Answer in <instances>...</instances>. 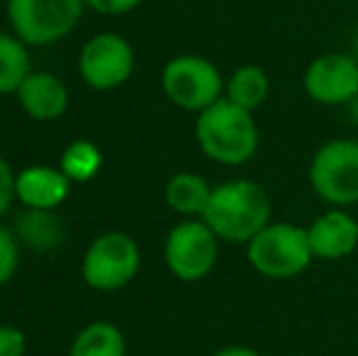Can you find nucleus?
<instances>
[{
	"label": "nucleus",
	"instance_id": "1",
	"mask_svg": "<svg viewBox=\"0 0 358 356\" xmlns=\"http://www.w3.org/2000/svg\"><path fill=\"white\" fill-rule=\"evenodd\" d=\"M203 220L222 242L246 247L273 220V203L259 180L231 178L213 188Z\"/></svg>",
	"mask_w": 358,
	"mask_h": 356
},
{
	"label": "nucleus",
	"instance_id": "2",
	"mask_svg": "<svg viewBox=\"0 0 358 356\" xmlns=\"http://www.w3.org/2000/svg\"><path fill=\"white\" fill-rule=\"evenodd\" d=\"M195 142L210 162L239 169L259 152L261 132L254 113L220 98L195 120Z\"/></svg>",
	"mask_w": 358,
	"mask_h": 356
},
{
	"label": "nucleus",
	"instance_id": "3",
	"mask_svg": "<svg viewBox=\"0 0 358 356\" xmlns=\"http://www.w3.org/2000/svg\"><path fill=\"white\" fill-rule=\"evenodd\" d=\"M246 262L264 278H297L315 262L307 227L287 222V220H271L254 239H249Z\"/></svg>",
	"mask_w": 358,
	"mask_h": 356
},
{
	"label": "nucleus",
	"instance_id": "4",
	"mask_svg": "<svg viewBox=\"0 0 358 356\" xmlns=\"http://www.w3.org/2000/svg\"><path fill=\"white\" fill-rule=\"evenodd\" d=\"M307 180L329 208L358 205V139L334 137L320 144L307 166Z\"/></svg>",
	"mask_w": 358,
	"mask_h": 356
},
{
	"label": "nucleus",
	"instance_id": "5",
	"mask_svg": "<svg viewBox=\"0 0 358 356\" xmlns=\"http://www.w3.org/2000/svg\"><path fill=\"white\" fill-rule=\"evenodd\" d=\"M220 242L203 218H183L166 234V269L183 283H198L208 278L220 262Z\"/></svg>",
	"mask_w": 358,
	"mask_h": 356
},
{
	"label": "nucleus",
	"instance_id": "6",
	"mask_svg": "<svg viewBox=\"0 0 358 356\" xmlns=\"http://www.w3.org/2000/svg\"><path fill=\"white\" fill-rule=\"evenodd\" d=\"M83 8V0H8V20L27 47H47L73 32Z\"/></svg>",
	"mask_w": 358,
	"mask_h": 356
},
{
	"label": "nucleus",
	"instance_id": "7",
	"mask_svg": "<svg viewBox=\"0 0 358 356\" xmlns=\"http://www.w3.org/2000/svg\"><path fill=\"white\" fill-rule=\"evenodd\" d=\"M161 90L176 108L198 115L224 98V76L210 59L180 54L161 71Z\"/></svg>",
	"mask_w": 358,
	"mask_h": 356
},
{
	"label": "nucleus",
	"instance_id": "8",
	"mask_svg": "<svg viewBox=\"0 0 358 356\" xmlns=\"http://www.w3.org/2000/svg\"><path fill=\"white\" fill-rule=\"evenodd\" d=\"M142 266V252L127 232H105L88 244L80 264L83 280L95 290H120L132 283Z\"/></svg>",
	"mask_w": 358,
	"mask_h": 356
},
{
	"label": "nucleus",
	"instance_id": "9",
	"mask_svg": "<svg viewBox=\"0 0 358 356\" xmlns=\"http://www.w3.org/2000/svg\"><path fill=\"white\" fill-rule=\"evenodd\" d=\"M78 71L85 86L93 90H113L129 81L134 71V49L115 32L95 34L83 44L78 57Z\"/></svg>",
	"mask_w": 358,
	"mask_h": 356
},
{
	"label": "nucleus",
	"instance_id": "10",
	"mask_svg": "<svg viewBox=\"0 0 358 356\" xmlns=\"http://www.w3.org/2000/svg\"><path fill=\"white\" fill-rule=\"evenodd\" d=\"M302 86L317 105H351L358 98V59L339 52L322 54L305 69Z\"/></svg>",
	"mask_w": 358,
	"mask_h": 356
},
{
	"label": "nucleus",
	"instance_id": "11",
	"mask_svg": "<svg viewBox=\"0 0 358 356\" xmlns=\"http://www.w3.org/2000/svg\"><path fill=\"white\" fill-rule=\"evenodd\" d=\"M307 237L315 259L341 262L358 249V220L349 208H327L307 225Z\"/></svg>",
	"mask_w": 358,
	"mask_h": 356
},
{
	"label": "nucleus",
	"instance_id": "12",
	"mask_svg": "<svg viewBox=\"0 0 358 356\" xmlns=\"http://www.w3.org/2000/svg\"><path fill=\"white\" fill-rule=\"evenodd\" d=\"M71 185L62 169L27 166L15 176V198L27 210H57L69 198Z\"/></svg>",
	"mask_w": 358,
	"mask_h": 356
},
{
	"label": "nucleus",
	"instance_id": "13",
	"mask_svg": "<svg viewBox=\"0 0 358 356\" xmlns=\"http://www.w3.org/2000/svg\"><path fill=\"white\" fill-rule=\"evenodd\" d=\"M15 95L24 113L39 122L62 118L69 108V88L64 86L62 78L49 71H32Z\"/></svg>",
	"mask_w": 358,
	"mask_h": 356
},
{
	"label": "nucleus",
	"instance_id": "14",
	"mask_svg": "<svg viewBox=\"0 0 358 356\" xmlns=\"http://www.w3.org/2000/svg\"><path fill=\"white\" fill-rule=\"evenodd\" d=\"M215 185L208 183V178L193 171H180L169 178L164 188V198L173 213L180 218H203L208 203L213 198Z\"/></svg>",
	"mask_w": 358,
	"mask_h": 356
},
{
	"label": "nucleus",
	"instance_id": "15",
	"mask_svg": "<svg viewBox=\"0 0 358 356\" xmlns=\"http://www.w3.org/2000/svg\"><path fill=\"white\" fill-rule=\"evenodd\" d=\"M268 93V73L261 66H256V64H244V66L234 69L224 81V98L239 105V108L249 110V113H256L266 103Z\"/></svg>",
	"mask_w": 358,
	"mask_h": 356
},
{
	"label": "nucleus",
	"instance_id": "16",
	"mask_svg": "<svg viewBox=\"0 0 358 356\" xmlns=\"http://www.w3.org/2000/svg\"><path fill=\"white\" fill-rule=\"evenodd\" d=\"M17 242H24L29 249L49 252L64 242V225L54 210H27L17 218L15 227Z\"/></svg>",
	"mask_w": 358,
	"mask_h": 356
},
{
	"label": "nucleus",
	"instance_id": "17",
	"mask_svg": "<svg viewBox=\"0 0 358 356\" xmlns=\"http://www.w3.org/2000/svg\"><path fill=\"white\" fill-rule=\"evenodd\" d=\"M69 356H127V342L117 325L98 320L76 334Z\"/></svg>",
	"mask_w": 358,
	"mask_h": 356
},
{
	"label": "nucleus",
	"instance_id": "18",
	"mask_svg": "<svg viewBox=\"0 0 358 356\" xmlns=\"http://www.w3.org/2000/svg\"><path fill=\"white\" fill-rule=\"evenodd\" d=\"M29 73H32V59L27 44L17 34L0 32V95L17 93Z\"/></svg>",
	"mask_w": 358,
	"mask_h": 356
},
{
	"label": "nucleus",
	"instance_id": "19",
	"mask_svg": "<svg viewBox=\"0 0 358 356\" xmlns=\"http://www.w3.org/2000/svg\"><path fill=\"white\" fill-rule=\"evenodd\" d=\"M62 171L66 173V178L71 183H85V180L95 178L103 166V154L88 139H76L69 144L62 154Z\"/></svg>",
	"mask_w": 358,
	"mask_h": 356
},
{
	"label": "nucleus",
	"instance_id": "20",
	"mask_svg": "<svg viewBox=\"0 0 358 356\" xmlns=\"http://www.w3.org/2000/svg\"><path fill=\"white\" fill-rule=\"evenodd\" d=\"M17 237L8 227L0 225V288L8 283L17 271Z\"/></svg>",
	"mask_w": 358,
	"mask_h": 356
},
{
	"label": "nucleus",
	"instance_id": "21",
	"mask_svg": "<svg viewBox=\"0 0 358 356\" xmlns=\"http://www.w3.org/2000/svg\"><path fill=\"white\" fill-rule=\"evenodd\" d=\"M27 337L13 325H0V356H24Z\"/></svg>",
	"mask_w": 358,
	"mask_h": 356
},
{
	"label": "nucleus",
	"instance_id": "22",
	"mask_svg": "<svg viewBox=\"0 0 358 356\" xmlns=\"http://www.w3.org/2000/svg\"><path fill=\"white\" fill-rule=\"evenodd\" d=\"M15 200V173L10 164L0 157V218L10 210Z\"/></svg>",
	"mask_w": 358,
	"mask_h": 356
},
{
	"label": "nucleus",
	"instance_id": "23",
	"mask_svg": "<svg viewBox=\"0 0 358 356\" xmlns=\"http://www.w3.org/2000/svg\"><path fill=\"white\" fill-rule=\"evenodd\" d=\"M88 8H93L95 13L103 15H124L132 13L142 0H83Z\"/></svg>",
	"mask_w": 358,
	"mask_h": 356
},
{
	"label": "nucleus",
	"instance_id": "24",
	"mask_svg": "<svg viewBox=\"0 0 358 356\" xmlns=\"http://www.w3.org/2000/svg\"><path fill=\"white\" fill-rule=\"evenodd\" d=\"M213 356H264V354L254 347H246V344H227V347L217 349Z\"/></svg>",
	"mask_w": 358,
	"mask_h": 356
},
{
	"label": "nucleus",
	"instance_id": "25",
	"mask_svg": "<svg viewBox=\"0 0 358 356\" xmlns=\"http://www.w3.org/2000/svg\"><path fill=\"white\" fill-rule=\"evenodd\" d=\"M354 47H356V59H358V34H356V39H354Z\"/></svg>",
	"mask_w": 358,
	"mask_h": 356
}]
</instances>
